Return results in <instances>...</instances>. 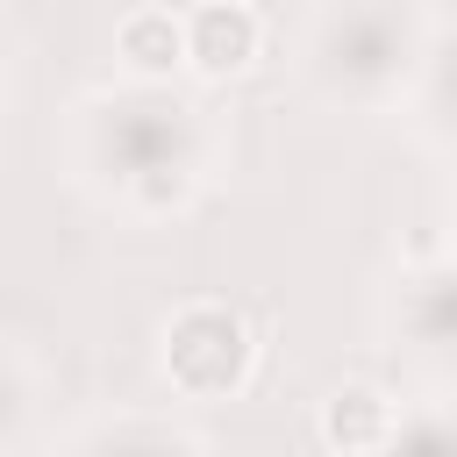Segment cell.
<instances>
[{"label":"cell","mask_w":457,"mask_h":457,"mask_svg":"<svg viewBox=\"0 0 457 457\" xmlns=\"http://www.w3.org/2000/svg\"><path fill=\"white\" fill-rule=\"evenodd\" d=\"M393 436V407L378 393H336L321 407V443L328 450H378Z\"/></svg>","instance_id":"cell-4"},{"label":"cell","mask_w":457,"mask_h":457,"mask_svg":"<svg viewBox=\"0 0 457 457\" xmlns=\"http://www.w3.org/2000/svg\"><path fill=\"white\" fill-rule=\"evenodd\" d=\"M114 57L136 71V79H171L186 64V14L171 7H136L121 29H114Z\"/></svg>","instance_id":"cell-3"},{"label":"cell","mask_w":457,"mask_h":457,"mask_svg":"<svg viewBox=\"0 0 457 457\" xmlns=\"http://www.w3.org/2000/svg\"><path fill=\"white\" fill-rule=\"evenodd\" d=\"M250 371H257V343H250V321L236 307L186 300L164 321V378L186 400H228L250 386Z\"/></svg>","instance_id":"cell-1"},{"label":"cell","mask_w":457,"mask_h":457,"mask_svg":"<svg viewBox=\"0 0 457 457\" xmlns=\"http://www.w3.org/2000/svg\"><path fill=\"white\" fill-rule=\"evenodd\" d=\"M264 50V21L243 0H200L186 14V64L200 79H243Z\"/></svg>","instance_id":"cell-2"}]
</instances>
